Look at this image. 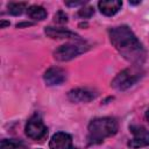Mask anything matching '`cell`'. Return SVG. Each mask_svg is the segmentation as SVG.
I'll return each mask as SVG.
<instances>
[{"instance_id":"cell-1","label":"cell","mask_w":149,"mask_h":149,"mask_svg":"<svg viewBox=\"0 0 149 149\" xmlns=\"http://www.w3.org/2000/svg\"><path fill=\"white\" fill-rule=\"evenodd\" d=\"M109 40L114 48L128 61L140 63L144 57V50L128 26H119L109 29Z\"/></svg>"},{"instance_id":"cell-2","label":"cell","mask_w":149,"mask_h":149,"mask_svg":"<svg viewBox=\"0 0 149 149\" xmlns=\"http://www.w3.org/2000/svg\"><path fill=\"white\" fill-rule=\"evenodd\" d=\"M87 140L91 144L101 143L106 137L113 136L118 132V122L113 118H95L88 123Z\"/></svg>"},{"instance_id":"cell-3","label":"cell","mask_w":149,"mask_h":149,"mask_svg":"<svg viewBox=\"0 0 149 149\" xmlns=\"http://www.w3.org/2000/svg\"><path fill=\"white\" fill-rule=\"evenodd\" d=\"M142 76H143V71L140 68H137V66L127 68L115 76V78L112 80L111 85L115 90L123 91V90H127L128 87L133 86L135 83H137Z\"/></svg>"},{"instance_id":"cell-4","label":"cell","mask_w":149,"mask_h":149,"mask_svg":"<svg viewBox=\"0 0 149 149\" xmlns=\"http://www.w3.org/2000/svg\"><path fill=\"white\" fill-rule=\"evenodd\" d=\"M85 44H80V43H68L64 45L58 47L55 51H54V57L57 61L61 62H65V61H70L74 57H77L78 55H80L81 52H84L86 50Z\"/></svg>"},{"instance_id":"cell-5","label":"cell","mask_w":149,"mask_h":149,"mask_svg":"<svg viewBox=\"0 0 149 149\" xmlns=\"http://www.w3.org/2000/svg\"><path fill=\"white\" fill-rule=\"evenodd\" d=\"M24 130H26V135L31 140H42L48 134V129L44 122L37 115H34L28 120Z\"/></svg>"},{"instance_id":"cell-6","label":"cell","mask_w":149,"mask_h":149,"mask_svg":"<svg viewBox=\"0 0 149 149\" xmlns=\"http://www.w3.org/2000/svg\"><path fill=\"white\" fill-rule=\"evenodd\" d=\"M129 129L133 133V139L128 142L130 148H142L149 146V130L137 125H132Z\"/></svg>"},{"instance_id":"cell-7","label":"cell","mask_w":149,"mask_h":149,"mask_svg":"<svg viewBox=\"0 0 149 149\" xmlns=\"http://www.w3.org/2000/svg\"><path fill=\"white\" fill-rule=\"evenodd\" d=\"M98 93H95L93 90L87 88V87H78L73 88L68 93L69 100L72 102H88L93 100L97 97Z\"/></svg>"},{"instance_id":"cell-8","label":"cell","mask_w":149,"mask_h":149,"mask_svg":"<svg viewBox=\"0 0 149 149\" xmlns=\"http://www.w3.org/2000/svg\"><path fill=\"white\" fill-rule=\"evenodd\" d=\"M44 81L49 86L54 85H59L66 79V72L62 68L58 66H51L44 72Z\"/></svg>"},{"instance_id":"cell-9","label":"cell","mask_w":149,"mask_h":149,"mask_svg":"<svg viewBox=\"0 0 149 149\" xmlns=\"http://www.w3.org/2000/svg\"><path fill=\"white\" fill-rule=\"evenodd\" d=\"M50 149H78L73 147L72 144V137L63 132H58L52 135L50 143H49Z\"/></svg>"},{"instance_id":"cell-10","label":"cell","mask_w":149,"mask_h":149,"mask_svg":"<svg viewBox=\"0 0 149 149\" xmlns=\"http://www.w3.org/2000/svg\"><path fill=\"white\" fill-rule=\"evenodd\" d=\"M44 33L51 37V38H71V40H77L80 41V37L78 34L65 29V28H55V27H47L44 29Z\"/></svg>"},{"instance_id":"cell-11","label":"cell","mask_w":149,"mask_h":149,"mask_svg":"<svg viewBox=\"0 0 149 149\" xmlns=\"http://www.w3.org/2000/svg\"><path fill=\"white\" fill-rule=\"evenodd\" d=\"M122 6V2L119 0H101L98 3L100 12L106 16H112L116 14Z\"/></svg>"},{"instance_id":"cell-12","label":"cell","mask_w":149,"mask_h":149,"mask_svg":"<svg viewBox=\"0 0 149 149\" xmlns=\"http://www.w3.org/2000/svg\"><path fill=\"white\" fill-rule=\"evenodd\" d=\"M27 14L30 19L36 20V21H42L47 17V10L42 6L37 5H31L27 8Z\"/></svg>"},{"instance_id":"cell-13","label":"cell","mask_w":149,"mask_h":149,"mask_svg":"<svg viewBox=\"0 0 149 149\" xmlns=\"http://www.w3.org/2000/svg\"><path fill=\"white\" fill-rule=\"evenodd\" d=\"M0 149H27V146L21 140L3 139L0 143Z\"/></svg>"},{"instance_id":"cell-14","label":"cell","mask_w":149,"mask_h":149,"mask_svg":"<svg viewBox=\"0 0 149 149\" xmlns=\"http://www.w3.org/2000/svg\"><path fill=\"white\" fill-rule=\"evenodd\" d=\"M27 3L26 2H9L7 5L8 12L12 15H21L23 13V10L26 9Z\"/></svg>"},{"instance_id":"cell-15","label":"cell","mask_w":149,"mask_h":149,"mask_svg":"<svg viewBox=\"0 0 149 149\" xmlns=\"http://www.w3.org/2000/svg\"><path fill=\"white\" fill-rule=\"evenodd\" d=\"M93 14H94V9H93V7H91V6H84V7L80 8L79 12H78V15L81 16V17H84V19L91 17Z\"/></svg>"},{"instance_id":"cell-16","label":"cell","mask_w":149,"mask_h":149,"mask_svg":"<svg viewBox=\"0 0 149 149\" xmlns=\"http://www.w3.org/2000/svg\"><path fill=\"white\" fill-rule=\"evenodd\" d=\"M54 20H55V22H57V23H66V22H68V15H66L63 10H58V12L55 14Z\"/></svg>"},{"instance_id":"cell-17","label":"cell","mask_w":149,"mask_h":149,"mask_svg":"<svg viewBox=\"0 0 149 149\" xmlns=\"http://www.w3.org/2000/svg\"><path fill=\"white\" fill-rule=\"evenodd\" d=\"M84 1H79V2H65V5L68 6H79V5H84Z\"/></svg>"},{"instance_id":"cell-18","label":"cell","mask_w":149,"mask_h":149,"mask_svg":"<svg viewBox=\"0 0 149 149\" xmlns=\"http://www.w3.org/2000/svg\"><path fill=\"white\" fill-rule=\"evenodd\" d=\"M6 26H9V22H6V21H1V24H0V27H1V28H5Z\"/></svg>"},{"instance_id":"cell-19","label":"cell","mask_w":149,"mask_h":149,"mask_svg":"<svg viewBox=\"0 0 149 149\" xmlns=\"http://www.w3.org/2000/svg\"><path fill=\"white\" fill-rule=\"evenodd\" d=\"M146 119L148 120V122H149V109L146 112Z\"/></svg>"}]
</instances>
